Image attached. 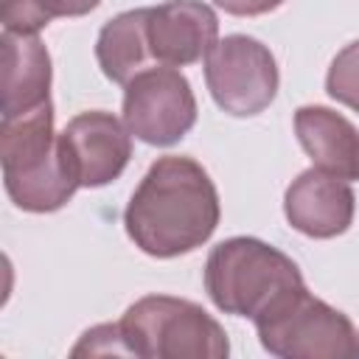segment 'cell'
<instances>
[{
    "label": "cell",
    "mask_w": 359,
    "mask_h": 359,
    "mask_svg": "<svg viewBox=\"0 0 359 359\" xmlns=\"http://www.w3.org/2000/svg\"><path fill=\"white\" fill-rule=\"evenodd\" d=\"M222 216L210 174L182 154L157 157L135 188L123 227L135 247L151 258H177L202 247Z\"/></svg>",
    "instance_id": "1"
},
{
    "label": "cell",
    "mask_w": 359,
    "mask_h": 359,
    "mask_svg": "<svg viewBox=\"0 0 359 359\" xmlns=\"http://www.w3.org/2000/svg\"><path fill=\"white\" fill-rule=\"evenodd\" d=\"M0 165L8 199L28 213H53L70 202L79 180L73 177L53 132V104L45 101L0 123Z\"/></svg>",
    "instance_id": "2"
},
{
    "label": "cell",
    "mask_w": 359,
    "mask_h": 359,
    "mask_svg": "<svg viewBox=\"0 0 359 359\" xmlns=\"http://www.w3.org/2000/svg\"><path fill=\"white\" fill-rule=\"evenodd\" d=\"M294 286H303L297 264L252 236H233L216 244L205 264V292L224 314L255 320L275 297Z\"/></svg>",
    "instance_id": "3"
},
{
    "label": "cell",
    "mask_w": 359,
    "mask_h": 359,
    "mask_svg": "<svg viewBox=\"0 0 359 359\" xmlns=\"http://www.w3.org/2000/svg\"><path fill=\"white\" fill-rule=\"evenodd\" d=\"M129 356L143 359H222L230 353L227 334L199 303L146 294L118 320Z\"/></svg>",
    "instance_id": "4"
},
{
    "label": "cell",
    "mask_w": 359,
    "mask_h": 359,
    "mask_svg": "<svg viewBox=\"0 0 359 359\" xmlns=\"http://www.w3.org/2000/svg\"><path fill=\"white\" fill-rule=\"evenodd\" d=\"M264 351L283 359H345L356 356L353 323L306 283L275 297L255 320Z\"/></svg>",
    "instance_id": "5"
},
{
    "label": "cell",
    "mask_w": 359,
    "mask_h": 359,
    "mask_svg": "<svg viewBox=\"0 0 359 359\" xmlns=\"http://www.w3.org/2000/svg\"><path fill=\"white\" fill-rule=\"evenodd\" d=\"M205 81L222 112L252 118L275 101L280 73L264 42L247 34H230L208 50Z\"/></svg>",
    "instance_id": "6"
},
{
    "label": "cell",
    "mask_w": 359,
    "mask_h": 359,
    "mask_svg": "<svg viewBox=\"0 0 359 359\" xmlns=\"http://www.w3.org/2000/svg\"><path fill=\"white\" fill-rule=\"evenodd\" d=\"M123 123L149 146H171L196 123V98L177 67H149L123 87Z\"/></svg>",
    "instance_id": "7"
},
{
    "label": "cell",
    "mask_w": 359,
    "mask_h": 359,
    "mask_svg": "<svg viewBox=\"0 0 359 359\" xmlns=\"http://www.w3.org/2000/svg\"><path fill=\"white\" fill-rule=\"evenodd\" d=\"M67 165L81 188H101L123 174L132 157V135L112 112H79L59 132Z\"/></svg>",
    "instance_id": "8"
},
{
    "label": "cell",
    "mask_w": 359,
    "mask_h": 359,
    "mask_svg": "<svg viewBox=\"0 0 359 359\" xmlns=\"http://www.w3.org/2000/svg\"><path fill=\"white\" fill-rule=\"evenodd\" d=\"M353 210L356 196L348 180L325 174L314 165L300 171L283 194L286 222L309 238L342 236L353 222Z\"/></svg>",
    "instance_id": "9"
},
{
    "label": "cell",
    "mask_w": 359,
    "mask_h": 359,
    "mask_svg": "<svg viewBox=\"0 0 359 359\" xmlns=\"http://www.w3.org/2000/svg\"><path fill=\"white\" fill-rule=\"evenodd\" d=\"M219 42L216 11L202 0H165L149 8V45L157 65L185 67Z\"/></svg>",
    "instance_id": "10"
},
{
    "label": "cell",
    "mask_w": 359,
    "mask_h": 359,
    "mask_svg": "<svg viewBox=\"0 0 359 359\" xmlns=\"http://www.w3.org/2000/svg\"><path fill=\"white\" fill-rule=\"evenodd\" d=\"M3 118L22 115L50 101V53L36 34L3 31Z\"/></svg>",
    "instance_id": "11"
},
{
    "label": "cell",
    "mask_w": 359,
    "mask_h": 359,
    "mask_svg": "<svg viewBox=\"0 0 359 359\" xmlns=\"http://www.w3.org/2000/svg\"><path fill=\"white\" fill-rule=\"evenodd\" d=\"M294 135L314 168L339 180H359V129L339 112L306 104L294 112Z\"/></svg>",
    "instance_id": "12"
},
{
    "label": "cell",
    "mask_w": 359,
    "mask_h": 359,
    "mask_svg": "<svg viewBox=\"0 0 359 359\" xmlns=\"http://www.w3.org/2000/svg\"><path fill=\"white\" fill-rule=\"evenodd\" d=\"M95 59L101 73L115 84H129L143 70L154 67L149 45V8H129L104 22L95 39Z\"/></svg>",
    "instance_id": "13"
},
{
    "label": "cell",
    "mask_w": 359,
    "mask_h": 359,
    "mask_svg": "<svg viewBox=\"0 0 359 359\" xmlns=\"http://www.w3.org/2000/svg\"><path fill=\"white\" fill-rule=\"evenodd\" d=\"M101 0H0L3 31L36 34L56 17H81L98 8Z\"/></svg>",
    "instance_id": "14"
},
{
    "label": "cell",
    "mask_w": 359,
    "mask_h": 359,
    "mask_svg": "<svg viewBox=\"0 0 359 359\" xmlns=\"http://www.w3.org/2000/svg\"><path fill=\"white\" fill-rule=\"evenodd\" d=\"M325 93L359 112V39L348 42L328 65L325 73Z\"/></svg>",
    "instance_id": "15"
},
{
    "label": "cell",
    "mask_w": 359,
    "mask_h": 359,
    "mask_svg": "<svg viewBox=\"0 0 359 359\" xmlns=\"http://www.w3.org/2000/svg\"><path fill=\"white\" fill-rule=\"evenodd\" d=\"M81 353H93V356L123 353V356H129V345L123 339L121 323H104V325H95V328L84 331L79 345L73 348V356H81Z\"/></svg>",
    "instance_id": "16"
},
{
    "label": "cell",
    "mask_w": 359,
    "mask_h": 359,
    "mask_svg": "<svg viewBox=\"0 0 359 359\" xmlns=\"http://www.w3.org/2000/svg\"><path fill=\"white\" fill-rule=\"evenodd\" d=\"M213 3L233 17H258L275 11L283 0H213Z\"/></svg>",
    "instance_id": "17"
},
{
    "label": "cell",
    "mask_w": 359,
    "mask_h": 359,
    "mask_svg": "<svg viewBox=\"0 0 359 359\" xmlns=\"http://www.w3.org/2000/svg\"><path fill=\"white\" fill-rule=\"evenodd\" d=\"M356 356H359V331H356Z\"/></svg>",
    "instance_id": "18"
}]
</instances>
